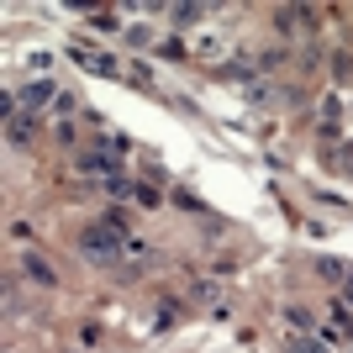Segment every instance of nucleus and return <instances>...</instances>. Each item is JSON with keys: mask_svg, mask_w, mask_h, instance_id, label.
Wrapping results in <instances>:
<instances>
[{"mask_svg": "<svg viewBox=\"0 0 353 353\" xmlns=\"http://www.w3.org/2000/svg\"><path fill=\"white\" fill-rule=\"evenodd\" d=\"M79 248H85V259H90V264L117 269V264H121L117 253L127 248V232H117V227H105V221H101V227H90V232L79 237Z\"/></svg>", "mask_w": 353, "mask_h": 353, "instance_id": "nucleus-1", "label": "nucleus"}, {"mask_svg": "<svg viewBox=\"0 0 353 353\" xmlns=\"http://www.w3.org/2000/svg\"><path fill=\"white\" fill-rule=\"evenodd\" d=\"M79 169H85V174H101V179H111V174H121V153H111V148H95V153H79Z\"/></svg>", "mask_w": 353, "mask_h": 353, "instance_id": "nucleus-2", "label": "nucleus"}, {"mask_svg": "<svg viewBox=\"0 0 353 353\" xmlns=\"http://www.w3.org/2000/svg\"><path fill=\"white\" fill-rule=\"evenodd\" d=\"M69 59H79V69H85V74H101V79H117V74H121V63L111 59V53H90V48H79V43L69 48Z\"/></svg>", "mask_w": 353, "mask_h": 353, "instance_id": "nucleus-3", "label": "nucleus"}, {"mask_svg": "<svg viewBox=\"0 0 353 353\" xmlns=\"http://www.w3.org/2000/svg\"><path fill=\"white\" fill-rule=\"evenodd\" d=\"M21 269H27V274H32L37 285H43V290H53V285H59V269L48 264L43 253H21Z\"/></svg>", "mask_w": 353, "mask_h": 353, "instance_id": "nucleus-4", "label": "nucleus"}, {"mask_svg": "<svg viewBox=\"0 0 353 353\" xmlns=\"http://www.w3.org/2000/svg\"><path fill=\"white\" fill-rule=\"evenodd\" d=\"M59 101V90H53V79H32V85H21V105L27 111H37V105Z\"/></svg>", "mask_w": 353, "mask_h": 353, "instance_id": "nucleus-5", "label": "nucleus"}, {"mask_svg": "<svg viewBox=\"0 0 353 353\" xmlns=\"http://www.w3.org/2000/svg\"><path fill=\"white\" fill-rule=\"evenodd\" d=\"M253 74H259V63H248V59H227L216 69V79H227V85H253Z\"/></svg>", "mask_w": 353, "mask_h": 353, "instance_id": "nucleus-6", "label": "nucleus"}, {"mask_svg": "<svg viewBox=\"0 0 353 353\" xmlns=\"http://www.w3.org/2000/svg\"><path fill=\"white\" fill-rule=\"evenodd\" d=\"M316 274H322L327 285H348V280H353V264H343V259L322 253V259H316Z\"/></svg>", "mask_w": 353, "mask_h": 353, "instance_id": "nucleus-7", "label": "nucleus"}, {"mask_svg": "<svg viewBox=\"0 0 353 353\" xmlns=\"http://www.w3.org/2000/svg\"><path fill=\"white\" fill-rule=\"evenodd\" d=\"M32 137H37V127H32V117H11V121H6V143H11V148H27Z\"/></svg>", "mask_w": 353, "mask_h": 353, "instance_id": "nucleus-8", "label": "nucleus"}, {"mask_svg": "<svg viewBox=\"0 0 353 353\" xmlns=\"http://www.w3.org/2000/svg\"><path fill=\"white\" fill-rule=\"evenodd\" d=\"M179 322H185V306H179V301H163L159 316H153V332H174Z\"/></svg>", "mask_w": 353, "mask_h": 353, "instance_id": "nucleus-9", "label": "nucleus"}, {"mask_svg": "<svg viewBox=\"0 0 353 353\" xmlns=\"http://www.w3.org/2000/svg\"><path fill=\"white\" fill-rule=\"evenodd\" d=\"M190 301H201V306H216V301H221V285L216 280H195L190 285ZM221 311V306H216Z\"/></svg>", "mask_w": 353, "mask_h": 353, "instance_id": "nucleus-10", "label": "nucleus"}, {"mask_svg": "<svg viewBox=\"0 0 353 353\" xmlns=\"http://www.w3.org/2000/svg\"><path fill=\"white\" fill-rule=\"evenodd\" d=\"M101 190L111 195V201H127V195H137V185L127 174H111V179H101Z\"/></svg>", "mask_w": 353, "mask_h": 353, "instance_id": "nucleus-11", "label": "nucleus"}, {"mask_svg": "<svg viewBox=\"0 0 353 353\" xmlns=\"http://www.w3.org/2000/svg\"><path fill=\"white\" fill-rule=\"evenodd\" d=\"M169 16H174V27H179V32H190L195 21L206 16V6H174V11H169Z\"/></svg>", "mask_w": 353, "mask_h": 353, "instance_id": "nucleus-12", "label": "nucleus"}, {"mask_svg": "<svg viewBox=\"0 0 353 353\" xmlns=\"http://www.w3.org/2000/svg\"><path fill=\"white\" fill-rule=\"evenodd\" d=\"M285 316H290V327H295V332H301V338H306V332H316V316H311L306 306H290V311H285Z\"/></svg>", "mask_w": 353, "mask_h": 353, "instance_id": "nucleus-13", "label": "nucleus"}, {"mask_svg": "<svg viewBox=\"0 0 353 353\" xmlns=\"http://www.w3.org/2000/svg\"><path fill=\"white\" fill-rule=\"evenodd\" d=\"M132 201H137V206H148V211H153V206H163V190H159V185H148V179H143Z\"/></svg>", "mask_w": 353, "mask_h": 353, "instance_id": "nucleus-14", "label": "nucleus"}, {"mask_svg": "<svg viewBox=\"0 0 353 353\" xmlns=\"http://www.w3.org/2000/svg\"><path fill=\"white\" fill-rule=\"evenodd\" d=\"M332 79H338V85H353V53H338V59H332Z\"/></svg>", "mask_w": 353, "mask_h": 353, "instance_id": "nucleus-15", "label": "nucleus"}, {"mask_svg": "<svg viewBox=\"0 0 353 353\" xmlns=\"http://www.w3.org/2000/svg\"><path fill=\"white\" fill-rule=\"evenodd\" d=\"M285 353H327V343L322 338H290V343H285Z\"/></svg>", "mask_w": 353, "mask_h": 353, "instance_id": "nucleus-16", "label": "nucleus"}, {"mask_svg": "<svg viewBox=\"0 0 353 353\" xmlns=\"http://www.w3.org/2000/svg\"><path fill=\"white\" fill-rule=\"evenodd\" d=\"M295 21H301V6H280V11H274V32H290Z\"/></svg>", "mask_w": 353, "mask_h": 353, "instance_id": "nucleus-17", "label": "nucleus"}, {"mask_svg": "<svg viewBox=\"0 0 353 353\" xmlns=\"http://www.w3.org/2000/svg\"><path fill=\"white\" fill-rule=\"evenodd\" d=\"M90 27L95 32H117L121 21H117V11H90Z\"/></svg>", "mask_w": 353, "mask_h": 353, "instance_id": "nucleus-18", "label": "nucleus"}, {"mask_svg": "<svg viewBox=\"0 0 353 353\" xmlns=\"http://www.w3.org/2000/svg\"><path fill=\"white\" fill-rule=\"evenodd\" d=\"M53 111H59V117H69V111H79V101H74L69 90H59V101H53Z\"/></svg>", "mask_w": 353, "mask_h": 353, "instance_id": "nucleus-19", "label": "nucleus"}, {"mask_svg": "<svg viewBox=\"0 0 353 353\" xmlns=\"http://www.w3.org/2000/svg\"><path fill=\"white\" fill-rule=\"evenodd\" d=\"M6 316H16V274H6Z\"/></svg>", "mask_w": 353, "mask_h": 353, "instance_id": "nucleus-20", "label": "nucleus"}, {"mask_svg": "<svg viewBox=\"0 0 353 353\" xmlns=\"http://www.w3.org/2000/svg\"><path fill=\"white\" fill-rule=\"evenodd\" d=\"M332 163H338V169H353V143H343V153H338Z\"/></svg>", "mask_w": 353, "mask_h": 353, "instance_id": "nucleus-21", "label": "nucleus"}, {"mask_svg": "<svg viewBox=\"0 0 353 353\" xmlns=\"http://www.w3.org/2000/svg\"><path fill=\"white\" fill-rule=\"evenodd\" d=\"M343 306H348V311H353V280H348V285H343Z\"/></svg>", "mask_w": 353, "mask_h": 353, "instance_id": "nucleus-22", "label": "nucleus"}]
</instances>
